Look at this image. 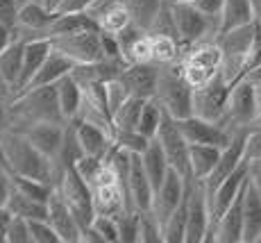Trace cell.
Instances as JSON below:
<instances>
[{"mask_svg":"<svg viewBox=\"0 0 261 243\" xmlns=\"http://www.w3.org/2000/svg\"><path fill=\"white\" fill-rule=\"evenodd\" d=\"M39 123H68L62 114V107H59L57 87L55 84L28 89L9 98L7 130L23 134L25 130H30L32 125Z\"/></svg>","mask_w":261,"mask_h":243,"instance_id":"obj_1","label":"cell"},{"mask_svg":"<svg viewBox=\"0 0 261 243\" xmlns=\"http://www.w3.org/2000/svg\"><path fill=\"white\" fill-rule=\"evenodd\" d=\"M0 161L12 173L34 177L46 184L55 186L59 180V168L50 157H46L39 148H34L28 141V136L21 132L7 130L0 136Z\"/></svg>","mask_w":261,"mask_h":243,"instance_id":"obj_2","label":"cell"},{"mask_svg":"<svg viewBox=\"0 0 261 243\" xmlns=\"http://www.w3.org/2000/svg\"><path fill=\"white\" fill-rule=\"evenodd\" d=\"M182 66V75L193 89L204 87L212 82L216 75L220 73L223 66V50L216 39H207V41H198L193 45H187L179 59Z\"/></svg>","mask_w":261,"mask_h":243,"instance_id":"obj_3","label":"cell"},{"mask_svg":"<svg viewBox=\"0 0 261 243\" xmlns=\"http://www.w3.org/2000/svg\"><path fill=\"white\" fill-rule=\"evenodd\" d=\"M259 21L241 25V28L227 30V32L218 34V45L223 50V66H220V75L227 80L229 84L239 82L241 78H245V62H248L250 45L254 41Z\"/></svg>","mask_w":261,"mask_h":243,"instance_id":"obj_4","label":"cell"},{"mask_svg":"<svg viewBox=\"0 0 261 243\" xmlns=\"http://www.w3.org/2000/svg\"><path fill=\"white\" fill-rule=\"evenodd\" d=\"M154 98L173 118H187L193 114V87L182 75L179 62L159 66V84Z\"/></svg>","mask_w":261,"mask_h":243,"instance_id":"obj_5","label":"cell"},{"mask_svg":"<svg viewBox=\"0 0 261 243\" xmlns=\"http://www.w3.org/2000/svg\"><path fill=\"white\" fill-rule=\"evenodd\" d=\"M170 7H173L175 32H177V39L184 48L198 41H207V39H218L220 18L202 14L193 3H177Z\"/></svg>","mask_w":261,"mask_h":243,"instance_id":"obj_6","label":"cell"},{"mask_svg":"<svg viewBox=\"0 0 261 243\" xmlns=\"http://www.w3.org/2000/svg\"><path fill=\"white\" fill-rule=\"evenodd\" d=\"M223 125L232 132L241 128H257L259 125V93L257 87L248 78H241L239 82L232 84Z\"/></svg>","mask_w":261,"mask_h":243,"instance_id":"obj_7","label":"cell"},{"mask_svg":"<svg viewBox=\"0 0 261 243\" xmlns=\"http://www.w3.org/2000/svg\"><path fill=\"white\" fill-rule=\"evenodd\" d=\"M55 189L62 193V198L68 202L71 211L77 218L80 227H89L95 218V207H93V193H91V186L87 184L82 175L77 173L75 166H68V168L62 171L59 175L57 184Z\"/></svg>","mask_w":261,"mask_h":243,"instance_id":"obj_8","label":"cell"},{"mask_svg":"<svg viewBox=\"0 0 261 243\" xmlns=\"http://www.w3.org/2000/svg\"><path fill=\"white\" fill-rule=\"evenodd\" d=\"M229 91H232V84L220 73L216 75L212 82L204 84V87L193 89V114L200 116V118H207L223 125L225 114H227Z\"/></svg>","mask_w":261,"mask_h":243,"instance_id":"obj_9","label":"cell"},{"mask_svg":"<svg viewBox=\"0 0 261 243\" xmlns=\"http://www.w3.org/2000/svg\"><path fill=\"white\" fill-rule=\"evenodd\" d=\"M154 139L159 141L162 145L164 155H166L170 168H175L179 175H184L189 180L191 177V164H189V148L191 143L187 141V136L182 134L177 125V118L164 111V118H162V125H159V132Z\"/></svg>","mask_w":261,"mask_h":243,"instance_id":"obj_10","label":"cell"},{"mask_svg":"<svg viewBox=\"0 0 261 243\" xmlns=\"http://www.w3.org/2000/svg\"><path fill=\"white\" fill-rule=\"evenodd\" d=\"M212 230V209H209L207 186L202 180H191L189 186V216L184 243H204Z\"/></svg>","mask_w":261,"mask_h":243,"instance_id":"obj_11","label":"cell"},{"mask_svg":"<svg viewBox=\"0 0 261 243\" xmlns=\"http://www.w3.org/2000/svg\"><path fill=\"white\" fill-rule=\"evenodd\" d=\"M75 118L93 123L98 128H102L105 132L116 134V125H114V111L109 107L107 100V84H82V105Z\"/></svg>","mask_w":261,"mask_h":243,"instance_id":"obj_12","label":"cell"},{"mask_svg":"<svg viewBox=\"0 0 261 243\" xmlns=\"http://www.w3.org/2000/svg\"><path fill=\"white\" fill-rule=\"evenodd\" d=\"M53 48L66 55L73 64H89L105 57L100 30H87V32L68 34V37H57L53 39Z\"/></svg>","mask_w":261,"mask_h":243,"instance_id":"obj_13","label":"cell"},{"mask_svg":"<svg viewBox=\"0 0 261 243\" xmlns=\"http://www.w3.org/2000/svg\"><path fill=\"white\" fill-rule=\"evenodd\" d=\"M245 182H248V161L241 164L232 175H227L223 182H218L216 186H207V198H209V209H212V227L216 225V221L234 205V200L241 196ZM212 232V230H209Z\"/></svg>","mask_w":261,"mask_h":243,"instance_id":"obj_14","label":"cell"},{"mask_svg":"<svg viewBox=\"0 0 261 243\" xmlns=\"http://www.w3.org/2000/svg\"><path fill=\"white\" fill-rule=\"evenodd\" d=\"M177 125L182 134L187 136L189 143H200V145H216V148H225L232 141V134L237 130H227L225 125L214 123V120L200 118V116L191 114L187 118H177Z\"/></svg>","mask_w":261,"mask_h":243,"instance_id":"obj_15","label":"cell"},{"mask_svg":"<svg viewBox=\"0 0 261 243\" xmlns=\"http://www.w3.org/2000/svg\"><path fill=\"white\" fill-rule=\"evenodd\" d=\"M189 180H191V177H189ZM189 180L184 175H179L175 168H170L168 175H166V180H164V184L154 191L152 207H150V209H152V214L162 221V225H166V221L170 218V214H173V211L182 205L184 196H187Z\"/></svg>","mask_w":261,"mask_h":243,"instance_id":"obj_16","label":"cell"},{"mask_svg":"<svg viewBox=\"0 0 261 243\" xmlns=\"http://www.w3.org/2000/svg\"><path fill=\"white\" fill-rule=\"evenodd\" d=\"M48 221L59 234L62 243H80L82 241V227H80L77 218L71 211L68 202L62 198L57 189H53L48 198Z\"/></svg>","mask_w":261,"mask_h":243,"instance_id":"obj_17","label":"cell"},{"mask_svg":"<svg viewBox=\"0 0 261 243\" xmlns=\"http://www.w3.org/2000/svg\"><path fill=\"white\" fill-rule=\"evenodd\" d=\"M120 82L129 91V95L150 100L157 93L159 84V66L157 64H127V68L120 73Z\"/></svg>","mask_w":261,"mask_h":243,"instance_id":"obj_18","label":"cell"},{"mask_svg":"<svg viewBox=\"0 0 261 243\" xmlns=\"http://www.w3.org/2000/svg\"><path fill=\"white\" fill-rule=\"evenodd\" d=\"M125 68H127V62L123 57H102L98 62L75 64L71 75L80 84H93V82L107 84L112 80H118Z\"/></svg>","mask_w":261,"mask_h":243,"instance_id":"obj_19","label":"cell"},{"mask_svg":"<svg viewBox=\"0 0 261 243\" xmlns=\"http://www.w3.org/2000/svg\"><path fill=\"white\" fill-rule=\"evenodd\" d=\"M248 184V182H245ZM245 191V186H243ZM243 191L234 205L216 221V225L212 227V232L207 234V241H216V243H243Z\"/></svg>","mask_w":261,"mask_h":243,"instance_id":"obj_20","label":"cell"},{"mask_svg":"<svg viewBox=\"0 0 261 243\" xmlns=\"http://www.w3.org/2000/svg\"><path fill=\"white\" fill-rule=\"evenodd\" d=\"M127 198H129V207L137 211H145L152 207L154 186L143 168L141 155H132V166H129L127 173Z\"/></svg>","mask_w":261,"mask_h":243,"instance_id":"obj_21","label":"cell"},{"mask_svg":"<svg viewBox=\"0 0 261 243\" xmlns=\"http://www.w3.org/2000/svg\"><path fill=\"white\" fill-rule=\"evenodd\" d=\"M75 130V136H77L80 145H82V153L89 157H98V159H105L114 148V136L109 132H105L102 128L93 123H87V120L73 118L68 120Z\"/></svg>","mask_w":261,"mask_h":243,"instance_id":"obj_22","label":"cell"},{"mask_svg":"<svg viewBox=\"0 0 261 243\" xmlns=\"http://www.w3.org/2000/svg\"><path fill=\"white\" fill-rule=\"evenodd\" d=\"M23 134L28 136V141L34 148H39L43 155L55 161L59 150H62L64 136H66V123H39L25 130Z\"/></svg>","mask_w":261,"mask_h":243,"instance_id":"obj_23","label":"cell"},{"mask_svg":"<svg viewBox=\"0 0 261 243\" xmlns=\"http://www.w3.org/2000/svg\"><path fill=\"white\" fill-rule=\"evenodd\" d=\"M53 53V41L50 39H34V41H28L25 43V50H23V73H21V80H18V87H16V93L28 89V84L32 82V78L39 73V68L43 66V62L48 59V55ZM14 93V95H16Z\"/></svg>","mask_w":261,"mask_h":243,"instance_id":"obj_24","label":"cell"},{"mask_svg":"<svg viewBox=\"0 0 261 243\" xmlns=\"http://www.w3.org/2000/svg\"><path fill=\"white\" fill-rule=\"evenodd\" d=\"M87 30H100L95 18L89 12H57L55 9V18L48 28V39L68 37V34L87 32Z\"/></svg>","mask_w":261,"mask_h":243,"instance_id":"obj_25","label":"cell"},{"mask_svg":"<svg viewBox=\"0 0 261 243\" xmlns=\"http://www.w3.org/2000/svg\"><path fill=\"white\" fill-rule=\"evenodd\" d=\"M89 14L95 18L100 32L107 34H118L132 23L129 9L125 3H105V5H93Z\"/></svg>","mask_w":261,"mask_h":243,"instance_id":"obj_26","label":"cell"},{"mask_svg":"<svg viewBox=\"0 0 261 243\" xmlns=\"http://www.w3.org/2000/svg\"><path fill=\"white\" fill-rule=\"evenodd\" d=\"M261 234V193L250 182L243 191V243H257Z\"/></svg>","mask_w":261,"mask_h":243,"instance_id":"obj_27","label":"cell"},{"mask_svg":"<svg viewBox=\"0 0 261 243\" xmlns=\"http://www.w3.org/2000/svg\"><path fill=\"white\" fill-rule=\"evenodd\" d=\"M75 64L66 55H62L59 50L53 48V53L48 55V59L43 62V66L39 68V73L32 78V82L28 84V89H37V87H48V84H57L64 75H68L73 70ZM25 89V91H28Z\"/></svg>","mask_w":261,"mask_h":243,"instance_id":"obj_28","label":"cell"},{"mask_svg":"<svg viewBox=\"0 0 261 243\" xmlns=\"http://www.w3.org/2000/svg\"><path fill=\"white\" fill-rule=\"evenodd\" d=\"M220 150L216 145H200V143H191L189 148V164H191V177L193 180H207L214 173L216 164L220 159Z\"/></svg>","mask_w":261,"mask_h":243,"instance_id":"obj_29","label":"cell"},{"mask_svg":"<svg viewBox=\"0 0 261 243\" xmlns=\"http://www.w3.org/2000/svg\"><path fill=\"white\" fill-rule=\"evenodd\" d=\"M23 50H25V41L14 39V41L9 43V48L0 53V75H3L5 82L9 84L12 95L16 93L18 80H21V73H23Z\"/></svg>","mask_w":261,"mask_h":243,"instance_id":"obj_30","label":"cell"},{"mask_svg":"<svg viewBox=\"0 0 261 243\" xmlns=\"http://www.w3.org/2000/svg\"><path fill=\"white\" fill-rule=\"evenodd\" d=\"M257 21V14L250 0H225L223 3V12H220V32L227 30L241 28Z\"/></svg>","mask_w":261,"mask_h":243,"instance_id":"obj_31","label":"cell"},{"mask_svg":"<svg viewBox=\"0 0 261 243\" xmlns=\"http://www.w3.org/2000/svg\"><path fill=\"white\" fill-rule=\"evenodd\" d=\"M141 161H143V168H145V173H148L150 182H152L154 191H157L159 186L164 184V180H166V175L170 171V164H168L166 155H164V150H162V145H159L157 139L150 141V145L141 155Z\"/></svg>","mask_w":261,"mask_h":243,"instance_id":"obj_32","label":"cell"},{"mask_svg":"<svg viewBox=\"0 0 261 243\" xmlns=\"http://www.w3.org/2000/svg\"><path fill=\"white\" fill-rule=\"evenodd\" d=\"M5 209H7L12 216H21V218H28V221L48 218V202L30 198V196H25V193H21V191H16V189H12Z\"/></svg>","mask_w":261,"mask_h":243,"instance_id":"obj_33","label":"cell"},{"mask_svg":"<svg viewBox=\"0 0 261 243\" xmlns=\"http://www.w3.org/2000/svg\"><path fill=\"white\" fill-rule=\"evenodd\" d=\"M55 87H57V98H59V107H62L64 118L73 120L80 111V105H82V84L68 73Z\"/></svg>","mask_w":261,"mask_h":243,"instance_id":"obj_34","label":"cell"},{"mask_svg":"<svg viewBox=\"0 0 261 243\" xmlns=\"http://www.w3.org/2000/svg\"><path fill=\"white\" fill-rule=\"evenodd\" d=\"M152 64L157 66H168V64H177L182 59L184 45L179 43L177 37L173 34H152Z\"/></svg>","mask_w":261,"mask_h":243,"instance_id":"obj_35","label":"cell"},{"mask_svg":"<svg viewBox=\"0 0 261 243\" xmlns=\"http://www.w3.org/2000/svg\"><path fill=\"white\" fill-rule=\"evenodd\" d=\"M125 5H127V9H129L132 23H137L139 28H143V30H150L154 18L162 12V7L166 5V0H127Z\"/></svg>","mask_w":261,"mask_h":243,"instance_id":"obj_36","label":"cell"},{"mask_svg":"<svg viewBox=\"0 0 261 243\" xmlns=\"http://www.w3.org/2000/svg\"><path fill=\"white\" fill-rule=\"evenodd\" d=\"M143 105H145L143 98L129 95V98L114 111V125H116V132L118 130H137L139 128V118H141Z\"/></svg>","mask_w":261,"mask_h":243,"instance_id":"obj_37","label":"cell"},{"mask_svg":"<svg viewBox=\"0 0 261 243\" xmlns=\"http://www.w3.org/2000/svg\"><path fill=\"white\" fill-rule=\"evenodd\" d=\"M162 118H164V107L159 105L157 98H150L145 100L143 105V111H141V118H139V132L148 139H154L159 132V125H162Z\"/></svg>","mask_w":261,"mask_h":243,"instance_id":"obj_38","label":"cell"},{"mask_svg":"<svg viewBox=\"0 0 261 243\" xmlns=\"http://www.w3.org/2000/svg\"><path fill=\"white\" fill-rule=\"evenodd\" d=\"M139 243H164V225L152 209L139 211Z\"/></svg>","mask_w":261,"mask_h":243,"instance_id":"obj_39","label":"cell"},{"mask_svg":"<svg viewBox=\"0 0 261 243\" xmlns=\"http://www.w3.org/2000/svg\"><path fill=\"white\" fill-rule=\"evenodd\" d=\"M148 136H143L139 130H118L116 134H114V143L118 145V148L127 150V153H134V155H143L145 148L150 145Z\"/></svg>","mask_w":261,"mask_h":243,"instance_id":"obj_40","label":"cell"},{"mask_svg":"<svg viewBox=\"0 0 261 243\" xmlns=\"http://www.w3.org/2000/svg\"><path fill=\"white\" fill-rule=\"evenodd\" d=\"M118 234L120 243H139V211L129 209L118 216Z\"/></svg>","mask_w":261,"mask_h":243,"instance_id":"obj_41","label":"cell"},{"mask_svg":"<svg viewBox=\"0 0 261 243\" xmlns=\"http://www.w3.org/2000/svg\"><path fill=\"white\" fill-rule=\"evenodd\" d=\"M93 230L100 234L102 243H120V234H118V221L114 216H95L93 218Z\"/></svg>","mask_w":261,"mask_h":243,"instance_id":"obj_42","label":"cell"},{"mask_svg":"<svg viewBox=\"0 0 261 243\" xmlns=\"http://www.w3.org/2000/svg\"><path fill=\"white\" fill-rule=\"evenodd\" d=\"M30 232H32V243H62L55 227L48 218H34L30 221Z\"/></svg>","mask_w":261,"mask_h":243,"instance_id":"obj_43","label":"cell"},{"mask_svg":"<svg viewBox=\"0 0 261 243\" xmlns=\"http://www.w3.org/2000/svg\"><path fill=\"white\" fill-rule=\"evenodd\" d=\"M7 243H32V232H30V221L21 216H12L7 227Z\"/></svg>","mask_w":261,"mask_h":243,"instance_id":"obj_44","label":"cell"},{"mask_svg":"<svg viewBox=\"0 0 261 243\" xmlns=\"http://www.w3.org/2000/svg\"><path fill=\"white\" fill-rule=\"evenodd\" d=\"M18 9H21V0H0V25L16 30L18 25Z\"/></svg>","mask_w":261,"mask_h":243,"instance_id":"obj_45","label":"cell"},{"mask_svg":"<svg viewBox=\"0 0 261 243\" xmlns=\"http://www.w3.org/2000/svg\"><path fill=\"white\" fill-rule=\"evenodd\" d=\"M127 98H129V91L125 89V84L120 82V80H112V82H107V100H109L112 111H116Z\"/></svg>","mask_w":261,"mask_h":243,"instance_id":"obj_46","label":"cell"},{"mask_svg":"<svg viewBox=\"0 0 261 243\" xmlns=\"http://www.w3.org/2000/svg\"><path fill=\"white\" fill-rule=\"evenodd\" d=\"M261 159V125L252 128L245 139V161Z\"/></svg>","mask_w":261,"mask_h":243,"instance_id":"obj_47","label":"cell"},{"mask_svg":"<svg viewBox=\"0 0 261 243\" xmlns=\"http://www.w3.org/2000/svg\"><path fill=\"white\" fill-rule=\"evenodd\" d=\"M261 66V28H257V34H254V41L250 45V53H248V62H245V75L250 70L259 68Z\"/></svg>","mask_w":261,"mask_h":243,"instance_id":"obj_48","label":"cell"},{"mask_svg":"<svg viewBox=\"0 0 261 243\" xmlns=\"http://www.w3.org/2000/svg\"><path fill=\"white\" fill-rule=\"evenodd\" d=\"M98 0H59L57 3V12H89Z\"/></svg>","mask_w":261,"mask_h":243,"instance_id":"obj_49","label":"cell"},{"mask_svg":"<svg viewBox=\"0 0 261 243\" xmlns=\"http://www.w3.org/2000/svg\"><path fill=\"white\" fill-rule=\"evenodd\" d=\"M191 3H193L202 14H207V16L220 18V12H223L225 0H191Z\"/></svg>","mask_w":261,"mask_h":243,"instance_id":"obj_50","label":"cell"},{"mask_svg":"<svg viewBox=\"0 0 261 243\" xmlns=\"http://www.w3.org/2000/svg\"><path fill=\"white\" fill-rule=\"evenodd\" d=\"M248 177H250V182L257 186V191L261 193V159L248 161Z\"/></svg>","mask_w":261,"mask_h":243,"instance_id":"obj_51","label":"cell"},{"mask_svg":"<svg viewBox=\"0 0 261 243\" xmlns=\"http://www.w3.org/2000/svg\"><path fill=\"white\" fill-rule=\"evenodd\" d=\"M7 120H9V98L0 95V136L7 132Z\"/></svg>","mask_w":261,"mask_h":243,"instance_id":"obj_52","label":"cell"},{"mask_svg":"<svg viewBox=\"0 0 261 243\" xmlns=\"http://www.w3.org/2000/svg\"><path fill=\"white\" fill-rule=\"evenodd\" d=\"M9 221H12V214H9L5 207H0V243L7 241V227H9Z\"/></svg>","mask_w":261,"mask_h":243,"instance_id":"obj_53","label":"cell"},{"mask_svg":"<svg viewBox=\"0 0 261 243\" xmlns=\"http://www.w3.org/2000/svg\"><path fill=\"white\" fill-rule=\"evenodd\" d=\"M0 95H5V98H12V89H9L7 82H5L3 75H0Z\"/></svg>","mask_w":261,"mask_h":243,"instance_id":"obj_54","label":"cell"},{"mask_svg":"<svg viewBox=\"0 0 261 243\" xmlns=\"http://www.w3.org/2000/svg\"><path fill=\"white\" fill-rule=\"evenodd\" d=\"M254 7V14H257V21H261V0H250Z\"/></svg>","mask_w":261,"mask_h":243,"instance_id":"obj_55","label":"cell"},{"mask_svg":"<svg viewBox=\"0 0 261 243\" xmlns=\"http://www.w3.org/2000/svg\"><path fill=\"white\" fill-rule=\"evenodd\" d=\"M105 3H127V0H98L95 5H105Z\"/></svg>","mask_w":261,"mask_h":243,"instance_id":"obj_56","label":"cell"},{"mask_svg":"<svg viewBox=\"0 0 261 243\" xmlns=\"http://www.w3.org/2000/svg\"><path fill=\"white\" fill-rule=\"evenodd\" d=\"M168 5H177V3H191V0H166Z\"/></svg>","mask_w":261,"mask_h":243,"instance_id":"obj_57","label":"cell"},{"mask_svg":"<svg viewBox=\"0 0 261 243\" xmlns=\"http://www.w3.org/2000/svg\"><path fill=\"white\" fill-rule=\"evenodd\" d=\"M43 3H46L50 9H55V0H43Z\"/></svg>","mask_w":261,"mask_h":243,"instance_id":"obj_58","label":"cell"},{"mask_svg":"<svg viewBox=\"0 0 261 243\" xmlns=\"http://www.w3.org/2000/svg\"><path fill=\"white\" fill-rule=\"evenodd\" d=\"M257 243H261V234H259V239H257Z\"/></svg>","mask_w":261,"mask_h":243,"instance_id":"obj_59","label":"cell"},{"mask_svg":"<svg viewBox=\"0 0 261 243\" xmlns=\"http://www.w3.org/2000/svg\"><path fill=\"white\" fill-rule=\"evenodd\" d=\"M57 3H59V0H55V7H57Z\"/></svg>","mask_w":261,"mask_h":243,"instance_id":"obj_60","label":"cell"},{"mask_svg":"<svg viewBox=\"0 0 261 243\" xmlns=\"http://www.w3.org/2000/svg\"><path fill=\"white\" fill-rule=\"evenodd\" d=\"M259 28H261V21H259Z\"/></svg>","mask_w":261,"mask_h":243,"instance_id":"obj_61","label":"cell"}]
</instances>
